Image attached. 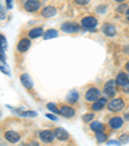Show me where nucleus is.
I'll return each mask as SVG.
<instances>
[{"mask_svg":"<svg viewBox=\"0 0 129 146\" xmlns=\"http://www.w3.org/2000/svg\"><path fill=\"white\" fill-rule=\"evenodd\" d=\"M0 45H1V49H7V40L3 35H0Z\"/></svg>","mask_w":129,"mask_h":146,"instance_id":"obj_24","label":"nucleus"},{"mask_svg":"<svg viewBox=\"0 0 129 146\" xmlns=\"http://www.w3.org/2000/svg\"><path fill=\"white\" fill-rule=\"evenodd\" d=\"M40 8V1L39 0H27L25 3V9L27 12H36Z\"/></svg>","mask_w":129,"mask_h":146,"instance_id":"obj_5","label":"nucleus"},{"mask_svg":"<svg viewBox=\"0 0 129 146\" xmlns=\"http://www.w3.org/2000/svg\"><path fill=\"white\" fill-rule=\"evenodd\" d=\"M58 35V33L56 30H48L47 33L43 34V36H44V39H52V38H56V36Z\"/></svg>","mask_w":129,"mask_h":146,"instance_id":"obj_21","label":"nucleus"},{"mask_svg":"<svg viewBox=\"0 0 129 146\" xmlns=\"http://www.w3.org/2000/svg\"><path fill=\"white\" fill-rule=\"evenodd\" d=\"M91 128L94 131V132H102L103 128H105V125L102 123H99V121H92Z\"/></svg>","mask_w":129,"mask_h":146,"instance_id":"obj_19","label":"nucleus"},{"mask_svg":"<svg viewBox=\"0 0 129 146\" xmlns=\"http://www.w3.org/2000/svg\"><path fill=\"white\" fill-rule=\"evenodd\" d=\"M47 108L49 109L50 111H53V113H60V110H57V108H56V105H54V104H48V105H47Z\"/></svg>","mask_w":129,"mask_h":146,"instance_id":"obj_26","label":"nucleus"},{"mask_svg":"<svg viewBox=\"0 0 129 146\" xmlns=\"http://www.w3.org/2000/svg\"><path fill=\"white\" fill-rule=\"evenodd\" d=\"M126 70H128V71H129V62H128V64H126Z\"/></svg>","mask_w":129,"mask_h":146,"instance_id":"obj_38","label":"nucleus"},{"mask_svg":"<svg viewBox=\"0 0 129 146\" xmlns=\"http://www.w3.org/2000/svg\"><path fill=\"white\" fill-rule=\"evenodd\" d=\"M81 26L84 29H88V30H92L97 26V19L92 16H88V17H84L81 19Z\"/></svg>","mask_w":129,"mask_h":146,"instance_id":"obj_2","label":"nucleus"},{"mask_svg":"<svg viewBox=\"0 0 129 146\" xmlns=\"http://www.w3.org/2000/svg\"><path fill=\"white\" fill-rule=\"evenodd\" d=\"M125 9H128V8H126V5H120V7L118 8V11H119V12H123V11H125Z\"/></svg>","mask_w":129,"mask_h":146,"instance_id":"obj_30","label":"nucleus"},{"mask_svg":"<svg viewBox=\"0 0 129 146\" xmlns=\"http://www.w3.org/2000/svg\"><path fill=\"white\" fill-rule=\"evenodd\" d=\"M5 138L9 142L14 143V142H18L19 141V135L17 132H14V131H8V132H5Z\"/></svg>","mask_w":129,"mask_h":146,"instance_id":"obj_11","label":"nucleus"},{"mask_svg":"<svg viewBox=\"0 0 129 146\" xmlns=\"http://www.w3.org/2000/svg\"><path fill=\"white\" fill-rule=\"evenodd\" d=\"M28 48H30V40H28V39H22V40L18 43V45H17V49H18L19 52H26Z\"/></svg>","mask_w":129,"mask_h":146,"instance_id":"obj_16","label":"nucleus"},{"mask_svg":"<svg viewBox=\"0 0 129 146\" xmlns=\"http://www.w3.org/2000/svg\"><path fill=\"white\" fill-rule=\"evenodd\" d=\"M77 98H79V94H77L76 91L70 92L69 96H67V101H69V102H72V104H74V102H76Z\"/></svg>","mask_w":129,"mask_h":146,"instance_id":"obj_20","label":"nucleus"},{"mask_svg":"<svg viewBox=\"0 0 129 146\" xmlns=\"http://www.w3.org/2000/svg\"><path fill=\"white\" fill-rule=\"evenodd\" d=\"M102 31L105 33V35L107 36H114L116 34V29L114 25H110V23H106V25L102 27Z\"/></svg>","mask_w":129,"mask_h":146,"instance_id":"obj_13","label":"nucleus"},{"mask_svg":"<svg viewBox=\"0 0 129 146\" xmlns=\"http://www.w3.org/2000/svg\"><path fill=\"white\" fill-rule=\"evenodd\" d=\"M47 116H48V118H49V119H53V120H56V119H57V118H56V116H53L52 114H48Z\"/></svg>","mask_w":129,"mask_h":146,"instance_id":"obj_33","label":"nucleus"},{"mask_svg":"<svg viewBox=\"0 0 129 146\" xmlns=\"http://www.w3.org/2000/svg\"><path fill=\"white\" fill-rule=\"evenodd\" d=\"M21 83L23 84L25 88H27V89L32 88V80H31V78H30V75L28 74H22L21 75Z\"/></svg>","mask_w":129,"mask_h":146,"instance_id":"obj_12","label":"nucleus"},{"mask_svg":"<svg viewBox=\"0 0 129 146\" xmlns=\"http://www.w3.org/2000/svg\"><path fill=\"white\" fill-rule=\"evenodd\" d=\"M112 143H115V145H120V142H118V141H108V145H112Z\"/></svg>","mask_w":129,"mask_h":146,"instance_id":"obj_32","label":"nucleus"},{"mask_svg":"<svg viewBox=\"0 0 129 146\" xmlns=\"http://www.w3.org/2000/svg\"><path fill=\"white\" fill-rule=\"evenodd\" d=\"M97 11H98V13H106V7H98V8H97Z\"/></svg>","mask_w":129,"mask_h":146,"instance_id":"obj_29","label":"nucleus"},{"mask_svg":"<svg viewBox=\"0 0 129 146\" xmlns=\"http://www.w3.org/2000/svg\"><path fill=\"white\" fill-rule=\"evenodd\" d=\"M60 114L62 116H65V118H72L75 115V110L72 108H70V106H63L60 110Z\"/></svg>","mask_w":129,"mask_h":146,"instance_id":"obj_9","label":"nucleus"},{"mask_svg":"<svg viewBox=\"0 0 129 146\" xmlns=\"http://www.w3.org/2000/svg\"><path fill=\"white\" fill-rule=\"evenodd\" d=\"M83 120H84L85 123H88V121L93 120V114H85L84 118H83Z\"/></svg>","mask_w":129,"mask_h":146,"instance_id":"obj_25","label":"nucleus"},{"mask_svg":"<svg viewBox=\"0 0 129 146\" xmlns=\"http://www.w3.org/2000/svg\"><path fill=\"white\" fill-rule=\"evenodd\" d=\"M128 82H129V78H128V74H125V72L118 74V78H116V80H115L116 84H119V86H121V87H125L126 84H128Z\"/></svg>","mask_w":129,"mask_h":146,"instance_id":"obj_8","label":"nucleus"},{"mask_svg":"<svg viewBox=\"0 0 129 146\" xmlns=\"http://www.w3.org/2000/svg\"><path fill=\"white\" fill-rule=\"evenodd\" d=\"M125 16H126V19L129 21V8L126 9V12H125Z\"/></svg>","mask_w":129,"mask_h":146,"instance_id":"obj_34","label":"nucleus"},{"mask_svg":"<svg viewBox=\"0 0 129 146\" xmlns=\"http://www.w3.org/2000/svg\"><path fill=\"white\" fill-rule=\"evenodd\" d=\"M7 7H8V8H12V7H13V3H12V0H7Z\"/></svg>","mask_w":129,"mask_h":146,"instance_id":"obj_31","label":"nucleus"},{"mask_svg":"<svg viewBox=\"0 0 129 146\" xmlns=\"http://www.w3.org/2000/svg\"><path fill=\"white\" fill-rule=\"evenodd\" d=\"M115 82L114 80H108L105 86V93H106L107 97H112L115 94Z\"/></svg>","mask_w":129,"mask_h":146,"instance_id":"obj_7","label":"nucleus"},{"mask_svg":"<svg viewBox=\"0 0 129 146\" xmlns=\"http://www.w3.org/2000/svg\"><path fill=\"white\" fill-rule=\"evenodd\" d=\"M99 96H101V92L98 91L97 88H91L88 89V92L85 93V100L89 102H94L97 101V100L99 98Z\"/></svg>","mask_w":129,"mask_h":146,"instance_id":"obj_3","label":"nucleus"},{"mask_svg":"<svg viewBox=\"0 0 129 146\" xmlns=\"http://www.w3.org/2000/svg\"><path fill=\"white\" fill-rule=\"evenodd\" d=\"M53 133H54V136L57 138H60V140H67V138H69V133L65 129H62V128H56Z\"/></svg>","mask_w":129,"mask_h":146,"instance_id":"obj_17","label":"nucleus"},{"mask_svg":"<svg viewBox=\"0 0 129 146\" xmlns=\"http://www.w3.org/2000/svg\"><path fill=\"white\" fill-rule=\"evenodd\" d=\"M108 125H110L112 129H119V128H121V125H123V119L115 116V118L110 119V123H108Z\"/></svg>","mask_w":129,"mask_h":146,"instance_id":"obj_14","label":"nucleus"},{"mask_svg":"<svg viewBox=\"0 0 129 146\" xmlns=\"http://www.w3.org/2000/svg\"><path fill=\"white\" fill-rule=\"evenodd\" d=\"M107 108L110 111H114V113H118V111L123 110L124 109V101L121 98H114L111 100L108 104H107Z\"/></svg>","mask_w":129,"mask_h":146,"instance_id":"obj_1","label":"nucleus"},{"mask_svg":"<svg viewBox=\"0 0 129 146\" xmlns=\"http://www.w3.org/2000/svg\"><path fill=\"white\" fill-rule=\"evenodd\" d=\"M124 119H125V120H129V113H128V114H125V115H124Z\"/></svg>","mask_w":129,"mask_h":146,"instance_id":"obj_35","label":"nucleus"},{"mask_svg":"<svg viewBox=\"0 0 129 146\" xmlns=\"http://www.w3.org/2000/svg\"><path fill=\"white\" fill-rule=\"evenodd\" d=\"M43 34H44L43 29H41V27H35V29H32V30L28 33V36H30L31 39H35V38H39V36H41Z\"/></svg>","mask_w":129,"mask_h":146,"instance_id":"obj_18","label":"nucleus"},{"mask_svg":"<svg viewBox=\"0 0 129 146\" xmlns=\"http://www.w3.org/2000/svg\"><path fill=\"white\" fill-rule=\"evenodd\" d=\"M0 18L1 19L5 18V9L3 8V5H1V0H0Z\"/></svg>","mask_w":129,"mask_h":146,"instance_id":"obj_27","label":"nucleus"},{"mask_svg":"<svg viewBox=\"0 0 129 146\" xmlns=\"http://www.w3.org/2000/svg\"><path fill=\"white\" fill-rule=\"evenodd\" d=\"M56 13H57V9H56L54 7H52V5H50V7H45V8L41 11V16L47 17V18L56 16Z\"/></svg>","mask_w":129,"mask_h":146,"instance_id":"obj_10","label":"nucleus"},{"mask_svg":"<svg viewBox=\"0 0 129 146\" xmlns=\"http://www.w3.org/2000/svg\"><path fill=\"white\" fill-rule=\"evenodd\" d=\"M76 1V4H79V5H85V4H88L91 0H75Z\"/></svg>","mask_w":129,"mask_h":146,"instance_id":"obj_28","label":"nucleus"},{"mask_svg":"<svg viewBox=\"0 0 129 146\" xmlns=\"http://www.w3.org/2000/svg\"><path fill=\"white\" fill-rule=\"evenodd\" d=\"M105 106H106V100H105V98H98L97 101L93 102L92 108H93L94 111H99V110H102Z\"/></svg>","mask_w":129,"mask_h":146,"instance_id":"obj_15","label":"nucleus"},{"mask_svg":"<svg viewBox=\"0 0 129 146\" xmlns=\"http://www.w3.org/2000/svg\"><path fill=\"white\" fill-rule=\"evenodd\" d=\"M30 146H38V143H36V142H32Z\"/></svg>","mask_w":129,"mask_h":146,"instance_id":"obj_36","label":"nucleus"},{"mask_svg":"<svg viewBox=\"0 0 129 146\" xmlns=\"http://www.w3.org/2000/svg\"><path fill=\"white\" fill-rule=\"evenodd\" d=\"M61 29H62V31H65V33H67V34H72V33H77V31H79V26L72 23V22L62 23Z\"/></svg>","mask_w":129,"mask_h":146,"instance_id":"obj_4","label":"nucleus"},{"mask_svg":"<svg viewBox=\"0 0 129 146\" xmlns=\"http://www.w3.org/2000/svg\"><path fill=\"white\" fill-rule=\"evenodd\" d=\"M39 137H40V140L43 141V142H52L56 138V136L52 131H41V132L39 133Z\"/></svg>","mask_w":129,"mask_h":146,"instance_id":"obj_6","label":"nucleus"},{"mask_svg":"<svg viewBox=\"0 0 129 146\" xmlns=\"http://www.w3.org/2000/svg\"><path fill=\"white\" fill-rule=\"evenodd\" d=\"M115 1H118V3H123L124 0H115Z\"/></svg>","mask_w":129,"mask_h":146,"instance_id":"obj_37","label":"nucleus"},{"mask_svg":"<svg viewBox=\"0 0 129 146\" xmlns=\"http://www.w3.org/2000/svg\"><path fill=\"white\" fill-rule=\"evenodd\" d=\"M0 70L4 72V74L7 75H11L9 74V70L8 67H7V64H5V60H3V58H0Z\"/></svg>","mask_w":129,"mask_h":146,"instance_id":"obj_22","label":"nucleus"},{"mask_svg":"<svg viewBox=\"0 0 129 146\" xmlns=\"http://www.w3.org/2000/svg\"><path fill=\"white\" fill-rule=\"evenodd\" d=\"M96 140L98 141V142H105V141L107 140V136L105 135V133H102V132H97V135H96Z\"/></svg>","mask_w":129,"mask_h":146,"instance_id":"obj_23","label":"nucleus"}]
</instances>
